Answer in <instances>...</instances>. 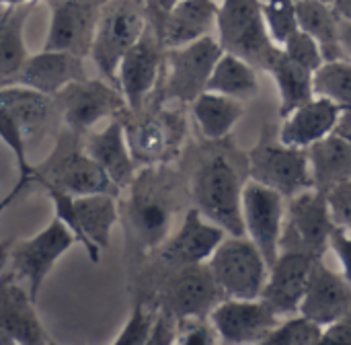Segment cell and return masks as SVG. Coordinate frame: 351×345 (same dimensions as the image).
<instances>
[{
    "label": "cell",
    "instance_id": "obj_1",
    "mask_svg": "<svg viewBox=\"0 0 351 345\" xmlns=\"http://www.w3.org/2000/svg\"><path fill=\"white\" fill-rule=\"evenodd\" d=\"M128 224L142 249H160L171 237L173 214L177 210L173 175L165 165L142 167L128 187Z\"/></svg>",
    "mask_w": 351,
    "mask_h": 345
},
{
    "label": "cell",
    "instance_id": "obj_2",
    "mask_svg": "<svg viewBox=\"0 0 351 345\" xmlns=\"http://www.w3.org/2000/svg\"><path fill=\"white\" fill-rule=\"evenodd\" d=\"M243 187L245 181L234 163L222 154L204 158L191 179L193 208L230 237H245L243 226Z\"/></svg>",
    "mask_w": 351,
    "mask_h": 345
},
{
    "label": "cell",
    "instance_id": "obj_3",
    "mask_svg": "<svg viewBox=\"0 0 351 345\" xmlns=\"http://www.w3.org/2000/svg\"><path fill=\"white\" fill-rule=\"evenodd\" d=\"M216 39L224 53H232L263 72H269L282 53L267 29L259 0H222Z\"/></svg>",
    "mask_w": 351,
    "mask_h": 345
},
{
    "label": "cell",
    "instance_id": "obj_4",
    "mask_svg": "<svg viewBox=\"0 0 351 345\" xmlns=\"http://www.w3.org/2000/svg\"><path fill=\"white\" fill-rule=\"evenodd\" d=\"M76 132L66 128L58 136V142L51 154L35 167L33 183L37 185H51L58 187L74 198L78 195H93V193H111L119 195L121 191L109 179V175L99 167L97 160L78 144Z\"/></svg>",
    "mask_w": 351,
    "mask_h": 345
},
{
    "label": "cell",
    "instance_id": "obj_5",
    "mask_svg": "<svg viewBox=\"0 0 351 345\" xmlns=\"http://www.w3.org/2000/svg\"><path fill=\"white\" fill-rule=\"evenodd\" d=\"M150 21L148 0H105L90 58L101 76L117 86V66L125 51L142 37Z\"/></svg>",
    "mask_w": 351,
    "mask_h": 345
},
{
    "label": "cell",
    "instance_id": "obj_6",
    "mask_svg": "<svg viewBox=\"0 0 351 345\" xmlns=\"http://www.w3.org/2000/svg\"><path fill=\"white\" fill-rule=\"evenodd\" d=\"M247 173L251 181L276 189L286 200L315 187L308 150L280 142L278 132L267 128L247 154Z\"/></svg>",
    "mask_w": 351,
    "mask_h": 345
},
{
    "label": "cell",
    "instance_id": "obj_7",
    "mask_svg": "<svg viewBox=\"0 0 351 345\" xmlns=\"http://www.w3.org/2000/svg\"><path fill=\"white\" fill-rule=\"evenodd\" d=\"M214 282L224 298H261L269 276V263L247 237H230L218 245L208 261Z\"/></svg>",
    "mask_w": 351,
    "mask_h": 345
},
{
    "label": "cell",
    "instance_id": "obj_8",
    "mask_svg": "<svg viewBox=\"0 0 351 345\" xmlns=\"http://www.w3.org/2000/svg\"><path fill=\"white\" fill-rule=\"evenodd\" d=\"M335 228L327 193L313 187L286 200V218L282 233V251H296L323 259L329 249V237Z\"/></svg>",
    "mask_w": 351,
    "mask_h": 345
},
{
    "label": "cell",
    "instance_id": "obj_9",
    "mask_svg": "<svg viewBox=\"0 0 351 345\" xmlns=\"http://www.w3.org/2000/svg\"><path fill=\"white\" fill-rule=\"evenodd\" d=\"M222 53L224 49L220 47L216 35H208L193 43L167 49L162 97L167 101L191 105L202 93L208 91L210 76Z\"/></svg>",
    "mask_w": 351,
    "mask_h": 345
},
{
    "label": "cell",
    "instance_id": "obj_10",
    "mask_svg": "<svg viewBox=\"0 0 351 345\" xmlns=\"http://www.w3.org/2000/svg\"><path fill=\"white\" fill-rule=\"evenodd\" d=\"M58 115L68 130L88 134L101 119L119 117L128 111L121 91L105 78H82L53 95Z\"/></svg>",
    "mask_w": 351,
    "mask_h": 345
},
{
    "label": "cell",
    "instance_id": "obj_11",
    "mask_svg": "<svg viewBox=\"0 0 351 345\" xmlns=\"http://www.w3.org/2000/svg\"><path fill=\"white\" fill-rule=\"evenodd\" d=\"M167 47L152 21H148L142 37L125 51L117 66V88L121 91L128 111H144L165 70Z\"/></svg>",
    "mask_w": 351,
    "mask_h": 345
},
{
    "label": "cell",
    "instance_id": "obj_12",
    "mask_svg": "<svg viewBox=\"0 0 351 345\" xmlns=\"http://www.w3.org/2000/svg\"><path fill=\"white\" fill-rule=\"evenodd\" d=\"M222 300L224 294L214 282L208 263L171 270L158 292V309L177 321L208 319Z\"/></svg>",
    "mask_w": 351,
    "mask_h": 345
},
{
    "label": "cell",
    "instance_id": "obj_13",
    "mask_svg": "<svg viewBox=\"0 0 351 345\" xmlns=\"http://www.w3.org/2000/svg\"><path fill=\"white\" fill-rule=\"evenodd\" d=\"M74 243H76L74 235L58 218H53L35 237L12 243V249H10L12 272L21 280L27 282V288L33 300L37 298L53 265L70 251Z\"/></svg>",
    "mask_w": 351,
    "mask_h": 345
},
{
    "label": "cell",
    "instance_id": "obj_14",
    "mask_svg": "<svg viewBox=\"0 0 351 345\" xmlns=\"http://www.w3.org/2000/svg\"><path fill=\"white\" fill-rule=\"evenodd\" d=\"M284 218H286V198L276 189L249 179L243 187L245 237L261 251L269 267L282 253Z\"/></svg>",
    "mask_w": 351,
    "mask_h": 345
},
{
    "label": "cell",
    "instance_id": "obj_15",
    "mask_svg": "<svg viewBox=\"0 0 351 345\" xmlns=\"http://www.w3.org/2000/svg\"><path fill=\"white\" fill-rule=\"evenodd\" d=\"M51 16L43 49L90 56L95 29L105 0H47Z\"/></svg>",
    "mask_w": 351,
    "mask_h": 345
},
{
    "label": "cell",
    "instance_id": "obj_16",
    "mask_svg": "<svg viewBox=\"0 0 351 345\" xmlns=\"http://www.w3.org/2000/svg\"><path fill=\"white\" fill-rule=\"evenodd\" d=\"M210 323L226 345H251L267 340L282 319L261 300L224 298L212 313Z\"/></svg>",
    "mask_w": 351,
    "mask_h": 345
},
{
    "label": "cell",
    "instance_id": "obj_17",
    "mask_svg": "<svg viewBox=\"0 0 351 345\" xmlns=\"http://www.w3.org/2000/svg\"><path fill=\"white\" fill-rule=\"evenodd\" d=\"M315 261H317L315 257L304 253L282 251L280 257L269 267V276L261 292V300L280 319L298 315Z\"/></svg>",
    "mask_w": 351,
    "mask_h": 345
},
{
    "label": "cell",
    "instance_id": "obj_18",
    "mask_svg": "<svg viewBox=\"0 0 351 345\" xmlns=\"http://www.w3.org/2000/svg\"><path fill=\"white\" fill-rule=\"evenodd\" d=\"M226 239V233L206 220L193 206L185 212L179 228L160 247V259L171 267L208 263L218 245Z\"/></svg>",
    "mask_w": 351,
    "mask_h": 345
},
{
    "label": "cell",
    "instance_id": "obj_19",
    "mask_svg": "<svg viewBox=\"0 0 351 345\" xmlns=\"http://www.w3.org/2000/svg\"><path fill=\"white\" fill-rule=\"evenodd\" d=\"M150 21L156 25L160 39L167 49L181 47L216 35V21L220 2L218 0H179L167 12H154L150 6Z\"/></svg>",
    "mask_w": 351,
    "mask_h": 345
},
{
    "label": "cell",
    "instance_id": "obj_20",
    "mask_svg": "<svg viewBox=\"0 0 351 345\" xmlns=\"http://www.w3.org/2000/svg\"><path fill=\"white\" fill-rule=\"evenodd\" d=\"M0 325L16 345H49V335L35 311V300L21 278L6 270L0 274Z\"/></svg>",
    "mask_w": 351,
    "mask_h": 345
},
{
    "label": "cell",
    "instance_id": "obj_21",
    "mask_svg": "<svg viewBox=\"0 0 351 345\" xmlns=\"http://www.w3.org/2000/svg\"><path fill=\"white\" fill-rule=\"evenodd\" d=\"M351 313V284L343 274L333 272L323 259H317L298 315L327 327Z\"/></svg>",
    "mask_w": 351,
    "mask_h": 345
},
{
    "label": "cell",
    "instance_id": "obj_22",
    "mask_svg": "<svg viewBox=\"0 0 351 345\" xmlns=\"http://www.w3.org/2000/svg\"><path fill=\"white\" fill-rule=\"evenodd\" d=\"M132 113V111H130ZM136 119L123 121L125 138L138 167L165 165L181 138V128L171 113L142 115L132 113Z\"/></svg>",
    "mask_w": 351,
    "mask_h": 345
},
{
    "label": "cell",
    "instance_id": "obj_23",
    "mask_svg": "<svg viewBox=\"0 0 351 345\" xmlns=\"http://www.w3.org/2000/svg\"><path fill=\"white\" fill-rule=\"evenodd\" d=\"M88 78L84 70V58L74 56L70 51H56V49H41L31 53L19 74L10 80L43 95L53 97L70 82ZM6 84V82H4Z\"/></svg>",
    "mask_w": 351,
    "mask_h": 345
},
{
    "label": "cell",
    "instance_id": "obj_24",
    "mask_svg": "<svg viewBox=\"0 0 351 345\" xmlns=\"http://www.w3.org/2000/svg\"><path fill=\"white\" fill-rule=\"evenodd\" d=\"M82 146L90 158L97 160L99 167L109 175L119 191L132 185L138 175V163L132 156L121 115L111 117V121L101 132H88Z\"/></svg>",
    "mask_w": 351,
    "mask_h": 345
},
{
    "label": "cell",
    "instance_id": "obj_25",
    "mask_svg": "<svg viewBox=\"0 0 351 345\" xmlns=\"http://www.w3.org/2000/svg\"><path fill=\"white\" fill-rule=\"evenodd\" d=\"M282 119L278 130L280 142L308 150L339 128L341 109L325 97H313Z\"/></svg>",
    "mask_w": 351,
    "mask_h": 345
},
{
    "label": "cell",
    "instance_id": "obj_26",
    "mask_svg": "<svg viewBox=\"0 0 351 345\" xmlns=\"http://www.w3.org/2000/svg\"><path fill=\"white\" fill-rule=\"evenodd\" d=\"M0 107H4L16 119L29 146L41 140L51 117L58 115L53 97L16 82L0 84Z\"/></svg>",
    "mask_w": 351,
    "mask_h": 345
},
{
    "label": "cell",
    "instance_id": "obj_27",
    "mask_svg": "<svg viewBox=\"0 0 351 345\" xmlns=\"http://www.w3.org/2000/svg\"><path fill=\"white\" fill-rule=\"evenodd\" d=\"M298 29L321 45L325 62L348 60L341 45V19L329 0H296Z\"/></svg>",
    "mask_w": 351,
    "mask_h": 345
},
{
    "label": "cell",
    "instance_id": "obj_28",
    "mask_svg": "<svg viewBox=\"0 0 351 345\" xmlns=\"http://www.w3.org/2000/svg\"><path fill=\"white\" fill-rule=\"evenodd\" d=\"M308 163L315 187L325 193L351 179V136L341 132L329 134L308 148Z\"/></svg>",
    "mask_w": 351,
    "mask_h": 345
},
{
    "label": "cell",
    "instance_id": "obj_29",
    "mask_svg": "<svg viewBox=\"0 0 351 345\" xmlns=\"http://www.w3.org/2000/svg\"><path fill=\"white\" fill-rule=\"evenodd\" d=\"M35 6L37 2H27L0 10V84L10 82L29 58L23 31Z\"/></svg>",
    "mask_w": 351,
    "mask_h": 345
},
{
    "label": "cell",
    "instance_id": "obj_30",
    "mask_svg": "<svg viewBox=\"0 0 351 345\" xmlns=\"http://www.w3.org/2000/svg\"><path fill=\"white\" fill-rule=\"evenodd\" d=\"M191 115L199 128V134L210 142H218L228 138L245 115V107L239 99L206 91L191 103Z\"/></svg>",
    "mask_w": 351,
    "mask_h": 345
},
{
    "label": "cell",
    "instance_id": "obj_31",
    "mask_svg": "<svg viewBox=\"0 0 351 345\" xmlns=\"http://www.w3.org/2000/svg\"><path fill=\"white\" fill-rule=\"evenodd\" d=\"M119 195L93 193L74 198V212L82 226L84 237L99 251L107 249L111 243V230L119 220Z\"/></svg>",
    "mask_w": 351,
    "mask_h": 345
},
{
    "label": "cell",
    "instance_id": "obj_32",
    "mask_svg": "<svg viewBox=\"0 0 351 345\" xmlns=\"http://www.w3.org/2000/svg\"><path fill=\"white\" fill-rule=\"evenodd\" d=\"M269 74L278 86L282 117H286L296 107H300L306 101H311L313 97H317L315 95V72L292 62L284 51L271 66Z\"/></svg>",
    "mask_w": 351,
    "mask_h": 345
},
{
    "label": "cell",
    "instance_id": "obj_33",
    "mask_svg": "<svg viewBox=\"0 0 351 345\" xmlns=\"http://www.w3.org/2000/svg\"><path fill=\"white\" fill-rule=\"evenodd\" d=\"M259 70L251 66L249 62L232 56V53H222L218 60L210 82L208 91L220 93L239 101L253 99L259 93Z\"/></svg>",
    "mask_w": 351,
    "mask_h": 345
},
{
    "label": "cell",
    "instance_id": "obj_34",
    "mask_svg": "<svg viewBox=\"0 0 351 345\" xmlns=\"http://www.w3.org/2000/svg\"><path fill=\"white\" fill-rule=\"evenodd\" d=\"M315 95L333 101L341 109V121L335 132L351 136V62H325L315 72Z\"/></svg>",
    "mask_w": 351,
    "mask_h": 345
},
{
    "label": "cell",
    "instance_id": "obj_35",
    "mask_svg": "<svg viewBox=\"0 0 351 345\" xmlns=\"http://www.w3.org/2000/svg\"><path fill=\"white\" fill-rule=\"evenodd\" d=\"M0 140L4 142L6 148H10V152L14 156V163H16V169H19V183L12 187V191L0 204V210H4L10 202H14V198L27 185H33V171H35V167L27 158L29 144H27V138H25L23 130L19 128L16 119L4 107H0Z\"/></svg>",
    "mask_w": 351,
    "mask_h": 345
},
{
    "label": "cell",
    "instance_id": "obj_36",
    "mask_svg": "<svg viewBox=\"0 0 351 345\" xmlns=\"http://www.w3.org/2000/svg\"><path fill=\"white\" fill-rule=\"evenodd\" d=\"M41 187L47 191V195H49V200H51V204H53L56 218H58L60 222L66 224V228L74 235L76 243H80L82 249L86 251L88 259H90L93 263H99V261H101V251H99L97 247H93L90 241H88V239L84 237V233H82V226H80L78 216H76V212H74V195H70V193H66V191H62V189H58V187H51V185H41Z\"/></svg>",
    "mask_w": 351,
    "mask_h": 345
},
{
    "label": "cell",
    "instance_id": "obj_37",
    "mask_svg": "<svg viewBox=\"0 0 351 345\" xmlns=\"http://www.w3.org/2000/svg\"><path fill=\"white\" fill-rule=\"evenodd\" d=\"M274 41L282 47L298 31L296 0H259Z\"/></svg>",
    "mask_w": 351,
    "mask_h": 345
},
{
    "label": "cell",
    "instance_id": "obj_38",
    "mask_svg": "<svg viewBox=\"0 0 351 345\" xmlns=\"http://www.w3.org/2000/svg\"><path fill=\"white\" fill-rule=\"evenodd\" d=\"M323 333V327L302 315L282 319V323L269 335L274 345H315Z\"/></svg>",
    "mask_w": 351,
    "mask_h": 345
},
{
    "label": "cell",
    "instance_id": "obj_39",
    "mask_svg": "<svg viewBox=\"0 0 351 345\" xmlns=\"http://www.w3.org/2000/svg\"><path fill=\"white\" fill-rule=\"evenodd\" d=\"M282 51L292 62H296L313 72H317L325 64V58H323V51H321V45L317 43V39L300 29L292 37H288V41L282 45Z\"/></svg>",
    "mask_w": 351,
    "mask_h": 345
},
{
    "label": "cell",
    "instance_id": "obj_40",
    "mask_svg": "<svg viewBox=\"0 0 351 345\" xmlns=\"http://www.w3.org/2000/svg\"><path fill=\"white\" fill-rule=\"evenodd\" d=\"M152 321H154V313H150L144 305L138 302L113 345H144L148 331L152 327Z\"/></svg>",
    "mask_w": 351,
    "mask_h": 345
},
{
    "label": "cell",
    "instance_id": "obj_41",
    "mask_svg": "<svg viewBox=\"0 0 351 345\" xmlns=\"http://www.w3.org/2000/svg\"><path fill=\"white\" fill-rule=\"evenodd\" d=\"M220 337L210 319H183L177 321L175 345H220Z\"/></svg>",
    "mask_w": 351,
    "mask_h": 345
},
{
    "label": "cell",
    "instance_id": "obj_42",
    "mask_svg": "<svg viewBox=\"0 0 351 345\" xmlns=\"http://www.w3.org/2000/svg\"><path fill=\"white\" fill-rule=\"evenodd\" d=\"M327 202L333 222L351 235V179L331 187L327 191Z\"/></svg>",
    "mask_w": 351,
    "mask_h": 345
},
{
    "label": "cell",
    "instance_id": "obj_43",
    "mask_svg": "<svg viewBox=\"0 0 351 345\" xmlns=\"http://www.w3.org/2000/svg\"><path fill=\"white\" fill-rule=\"evenodd\" d=\"M175 342H177V319L158 309L154 313V321L144 345H175Z\"/></svg>",
    "mask_w": 351,
    "mask_h": 345
},
{
    "label": "cell",
    "instance_id": "obj_44",
    "mask_svg": "<svg viewBox=\"0 0 351 345\" xmlns=\"http://www.w3.org/2000/svg\"><path fill=\"white\" fill-rule=\"evenodd\" d=\"M329 249L337 255L339 265H341V274L343 278L351 284V235L346 233L343 228H339L335 224L331 237H329Z\"/></svg>",
    "mask_w": 351,
    "mask_h": 345
},
{
    "label": "cell",
    "instance_id": "obj_45",
    "mask_svg": "<svg viewBox=\"0 0 351 345\" xmlns=\"http://www.w3.org/2000/svg\"><path fill=\"white\" fill-rule=\"evenodd\" d=\"M315 345H351V313L323 327V333Z\"/></svg>",
    "mask_w": 351,
    "mask_h": 345
},
{
    "label": "cell",
    "instance_id": "obj_46",
    "mask_svg": "<svg viewBox=\"0 0 351 345\" xmlns=\"http://www.w3.org/2000/svg\"><path fill=\"white\" fill-rule=\"evenodd\" d=\"M341 21L351 23V0H329Z\"/></svg>",
    "mask_w": 351,
    "mask_h": 345
},
{
    "label": "cell",
    "instance_id": "obj_47",
    "mask_svg": "<svg viewBox=\"0 0 351 345\" xmlns=\"http://www.w3.org/2000/svg\"><path fill=\"white\" fill-rule=\"evenodd\" d=\"M341 45L346 51V58L351 62V23L341 21Z\"/></svg>",
    "mask_w": 351,
    "mask_h": 345
},
{
    "label": "cell",
    "instance_id": "obj_48",
    "mask_svg": "<svg viewBox=\"0 0 351 345\" xmlns=\"http://www.w3.org/2000/svg\"><path fill=\"white\" fill-rule=\"evenodd\" d=\"M179 0H148V6L154 10V12H167L173 4H177Z\"/></svg>",
    "mask_w": 351,
    "mask_h": 345
},
{
    "label": "cell",
    "instance_id": "obj_49",
    "mask_svg": "<svg viewBox=\"0 0 351 345\" xmlns=\"http://www.w3.org/2000/svg\"><path fill=\"white\" fill-rule=\"evenodd\" d=\"M27 2H39V0H0V6L6 8V6H21V4H27Z\"/></svg>",
    "mask_w": 351,
    "mask_h": 345
},
{
    "label": "cell",
    "instance_id": "obj_50",
    "mask_svg": "<svg viewBox=\"0 0 351 345\" xmlns=\"http://www.w3.org/2000/svg\"><path fill=\"white\" fill-rule=\"evenodd\" d=\"M0 345H16L14 344V340L2 329V325H0Z\"/></svg>",
    "mask_w": 351,
    "mask_h": 345
},
{
    "label": "cell",
    "instance_id": "obj_51",
    "mask_svg": "<svg viewBox=\"0 0 351 345\" xmlns=\"http://www.w3.org/2000/svg\"><path fill=\"white\" fill-rule=\"evenodd\" d=\"M251 345H274V344H271V340L267 337V340H263V342H259V344H251Z\"/></svg>",
    "mask_w": 351,
    "mask_h": 345
},
{
    "label": "cell",
    "instance_id": "obj_52",
    "mask_svg": "<svg viewBox=\"0 0 351 345\" xmlns=\"http://www.w3.org/2000/svg\"><path fill=\"white\" fill-rule=\"evenodd\" d=\"M49 345H60V344H56V342H53V340H51V342H49Z\"/></svg>",
    "mask_w": 351,
    "mask_h": 345
}]
</instances>
